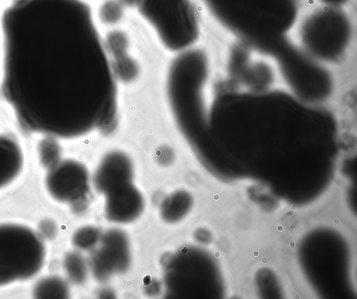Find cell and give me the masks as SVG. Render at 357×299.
<instances>
[{"instance_id":"15","label":"cell","mask_w":357,"mask_h":299,"mask_svg":"<svg viewBox=\"0 0 357 299\" xmlns=\"http://www.w3.org/2000/svg\"><path fill=\"white\" fill-rule=\"evenodd\" d=\"M64 270L73 283L82 284L87 276V266L83 257L78 253H68L63 261Z\"/></svg>"},{"instance_id":"11","label":"cell","mask_w":357,"mask_h":299,"mask_svg":"<svg viewBox=\"0 0 357 299\" xmlns=\"http://www.w3.org/2000/svg\"><path fill=\"white\" fill-rule=\"evenodd\" d=\"M23 153L17 141L0 134V190L12 183L23 167Z\"/></svg>"},{"instance_id":"8","label":"cell","mask_w":357,"mask_h":299,"mask_svg":"<svg viewBox=\"0 0 357 299\" xmlns=\"http://www.w3.org/2000/svg\"><path fill=\"white\" fill-rule=\"evenodd\" d=\"M100 240V247L90 256L89 266L97 279L105 281L115 273L126 271L131 261L130 250L127 236L119 229L107 231Z\"/></svg>"},{"instance_id":"9","label":"cell","mask_w":357,"mask_h":299,"mask_svg":"<svg viewBox=\"0 0 357 299\" xmlns=\"http://www.w3.org/2000/svg\"><path fill=\"white\" fill-rule=\"evenodd\" d=\"M134 169L131 159L125 153L114 151L106 154L93 178L96 189L104 194L111 190L132 182Z\"/></svg>"},{"instance_id":"17","label":"cell","mask_w":357,"mask_h":299,"mask_svg":"<svg viewBox=\"0 0 357 299\" xmlns=\"http://www.w3.org/2000/svg\"><path fill=\"white\" fill-rule=\"evenodd\" d=\"M100 233L98 229L93 227H84L79 229L73 235V244L82 250H88L94 247L100 240Z\"/></svg>"},{"instance_id":"13","label":"cell","mask_w":357,"mask_h":299,"mask_svg":"<svg viewBox=\"0 0 357 299\" xmlns=\"http://www.w3.org/2000/svg\"><path fill=\"white\" fill-rule=\"evenodd\" d=\"M34 296L39 298H65L68 296V288L61 279L49 277L38 282Z\"/></svg>"},{"instance_id":"1","label":"cell","mask_w":357,"mask_h":299,"mask_svg":"<svg viewBox=\"0 0 357 299\" xmlns=\"http://www.w3.org/2000/svg\"><path fill=\"white\" fill-rule=\"evenodd\" d=\"M1 92L33 133L74 139L107 128L116 77L82 0H16L2 19Z\"/></svg>"},{"instance_id":"19","label":"cell","mask_w":357,"mask_h":299,"mask_svg":"<svg viewBox=\"0 0 357 299\" xmlns=\"http://www.w3.org/2000/svg\"><path fill=\"white\" fill-rule=\"evenodd\" d=\"M348 1L349 0H319V1L321 2L324 5L339 7H341Z\"/></svg>"},{"instance_id":"3","label":"cell","mask_w":357,"mask_h":299,"mask_svg":"<svg viewBox=\"0 0 357 299\" xmlns=\"http://www.w3.org/2000/svg\"><path fill=\"white\" fill-rule=\"evenodd\" d=\"M353 35L351 20L341 7L324 5L310 13L298 30V47L324 66L341 62L347 56Z\"/></svg>"},{"instance_id":"18","label":"cell","mask_w":357,"mask_h":299,"mask_svg":"<svg viewBox=\"0 0 357 299\" xmlns=\"http://www.w3.org/2000/svg\"><path fill=\"white\" fill-rule=\"evenodd\" d=\"M106 41L105 48H107L114 56L124 54L128 47L127 36L120 30L109 32L107 36Z\"/></svg>"},{"instance_id":"2","label":"cell","mask_w":357,"mask_h":299,"mask_svg":"<svg viewBox=\"0 0 357 299\" xmlns=\"http://www.w3.org/2000/svg\"><path fill=\"white\" fill-rule=\"evenodd\" d=\"M225 29L254 47L279 40L296 24L298 0H202Z\"/></svg>"},{"instance_id":"16","label":"cell","mask_w":357,"mask_h":299,"mask_svg":"<svg viewBox=\"0 0 357 299\" xmlns=\"http://www.w3.org/2000/svg\"><path fill=\"white\" fill-rule=\"evenodd\" d=\"M125 6L120 0H105L98 8L99 20L107 26L117 24L124 17Z\"/></svg>"},{"instance_id":"20","label":"cell","mask_w":357,"mask_h":299,"mask_svg":"<svg viewBox=\"0 0 357 299\" xmlns=\"http://www.w3.org/2000/svg\"><path fill=\"white\" fill-rule=\"evenodd\" d=\"M45 229H43V231L45 232L46 236L48 237H50L51 236L54 235L55 233V227L53 225L52 223L49 222L48 223H46L44 224Z\"/></svg>"},{"instance_id":"5","label":"cell","mask_w":357,"mask_h":299,"mask_svg":"<svg viewBox=\"0 0 357 299\" xmlns=\"http://www.w3.org/2000/svg\"><path fill=\"white\" fill-rule=\"evenodd\" d=\"M45 256L43 242L35 231L21 224H0V286L34 276Z\"/></svg>"},{"instance_id":"12","label":"cell","mask_w":357,"mask_h":299,"mask_svg":"<svg viewBox=\"0 0 357 299\" xmlns=\"http://www.w3.org/2000/svg\"><path fill=\"white\" fill-rule=\"evenodd\" d=\"M192 204V197L188 192H174L163 200L160 206V215L166 222H177L188 214Z\"/></svg>"},{"instance_id":"4","label":"cell","mask_w":357,"mask_h":299,"mask_svg":"<svg viewBox=\"0 0 357 299\" xmlns=\"http://www.w3.org/2000/svg\"><path fill=\"white\" fill-rule=\"evenodd\" d=\"M136 6L168 50L179 52L197 40L199 24L191 0H139Z\"/></svg>"},{"instance_id":"6","label":"cell","mask_w":357,"mask_h":299,"mask_svg":"<svg viewBox=\"0 0 357 299\" xmlns=\"http://www.w3.org/2000/svg\"><path fill=\"white\" fill-rule=\"evenodd\" d=\"M203 257L198 250L183 247L165 261L164 285L167 298H186L200 295Z\"/></svg>"},{"instance_id":"7","label":"cell","mask_w":357,"mask_h":299,"mask_svg":"<svg viewBox=\"0 0 357 299\" xmlns=\"http://www.w3.org/2000/svg\"><path fill=\"white\" fill-rule=\"evenodd\" d=\"M45 184L56 200L81 204L89 190V175L86 167L74 160H60L47 169Z\"/></svg>"},{"instance_id":"21","label":"cell","mask_w":357,"mask_h":299,"mask_svg":"<svg viewBox=\"0 0 357 299\" xmlns=\"http://www.w3.org/2000/svg\"><path fill=\"white\" fill-rule=\"evenodd\" d=\"M126 6L133 7L136 6L139 0H120Z\"/></svg>"},{"instance_id":"14","label":"cell","mask_w":357,"mask_h":299,"mask_svg":"<svg viewBox=\"0 0 357 299\" xmlns=\"http://www.w3.org/2000/svg\"><path fill=\"white\" fill-rule=\"evenodd\" d=\"M37 149L39 162L47 169L61 160V148L55 137L45 136L38 142Z\"/></svg>"},{"instance_id":"10","label":"cell","mask_w":357,"mask_h":299,"mask_svg":"<svg viewBox=\"0 0 357 299\" xmlns=\"http://www.w3.org/2000/svg\"><path fill=\"white\" fill-rule=\"evenodd\" d=\"M105 195L106 217L112 222H132L137 219L143 210L142 195L132 182L115 187Z\"/></svg>"}]
</instances>
